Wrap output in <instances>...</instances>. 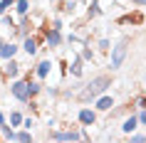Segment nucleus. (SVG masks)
Returning <instances> with one entry per match:
<instances>
[{"label":"nucleus","instance_id":"obj_17","mask_svg":"<svg viewBox=\"0 0 146 143\" xmlns=\"http://www.w3.org/2000/svg\"><path fill=\"white\" fill-rule=\"evenodd\" d=\"M97 47H99L102 52H109V49H111V42H109V40H107V37H102V40H99V42H97Z\"/></svg>","mask_w":146,"mask_h":143},{"label":"nucleus","instance_id":"obj_23","mask_svg":"<svg viewBox=\"0 0 146 143\" xmlns=\"http://www.w3.org/2000/svg\"><path fill=\"white\" fill-rule=\"evenodd\" d=\"M5 10H8V3H5V0H0V17L5 15Z\"/></svg>","mask_w":146,"mask_h":143},{"label":"nucleus","instance_id":"obj_1","mask_svg":"<svg viewBox=\"0 0 146 143\" xmlns=\"http://www.w3.org/2000/svg\"><path fill=\"white\" fill-rule=\"evenodd\" d=\"M109 86H111V76H109V74H97L94 79H89V82L82 86V91L77 94V101H82V104H87V101H97L102 94H107Z\"/></svg>","mask_w":146,"mask_h":143},{"label":"nucleus","instance_id":"obj_22","mask_svg":"<svg viewBox=\"0 0 146 143\" xmlns=\"http://www.w3.org/2000/svg\"><path fill=\"white\" fill-rule=\"evenodd\" d=\"M50 25H52L54 30H62V20H60V17H54V20H52V22H50Z\"/></svg>","mask_w":146,"mask_h":143},{"label":"nucleus","instance_id":"obj_18","mask_svg":"<svg viewBox=\"0 0 146 143\" xmlns=\"http://www.w3.org/2000/svg\"><path fill=\"white\" fill-rule=\"evenodd\" d=\"M129 138H131L134 143H146V133H136V131H134V133H131Z\"/></svg>","mask_w":146,"mask_h":143},{"label":"nucleus","instance_id":"obj_25","mask_svg":"<svg viewBox=\"0 0 146 143\" xmlns=\"http://www.w3.org/2000/svg\"><path fill=\"white\" fill-rule=\"evenodd\" d=\"M8 121H5V116H3V111H0V126H5Z\"/></svg>","mask_w":146,"mask_h":143},{"label":"nucleus","instance_id":"obj_14","mask_svg":"<svg viewBox=\"0 0 146 143\" xmlns=\"http://www.w3.org/2000/svg\"><path fill=\"white\" fill-rule=\"evenodd\" d=\"M15 13L20 17H23V15H30V0H17V3H15Z\"/></svg>","mask_w":146,"mask_h":143},{"label":"nucleus","instance_id":"obj_7","mask_svg":"<svg viewBox=\"0 0 146 143\" xmlns=\"http://www.w3.org/2000/svg\"><path fill=\"white\" fill-rule=\"evenodd\" d=\"M69 74L72 76H82L84 74V59L79 52H72V59H69Z\"/></svg>","mask_w":146,"mask_h":143},{"label":"nucleus","instance_id":"obj_12","mask_svg":"<svg viewBox=\"0 0 146 143\" xmlns=\"http://www.w3.org/2000/svg\"><path fill=\"white\" fill-rule=\"evenodd\" d=\"M50 72H52V62L50 59H40L37 67H35V76H37V79H47Z\"/></svg>","mask_w":146,"mask_h":143},{"label":"nucleus","instance_id":"obj_13","mask_svg":"<svg viewBox=\"0 0 146 143\" xmlns=\"http://www.w3.org/2000/svg\"><path fill=\"white\" fill-rule=\"evenodd\" d=\"M23 113H20V111H10V116H8V123H10V126H13V128H20V126H23Z\"/></svg>","mask_w":146,"mask_h":143},{"label":"nucleus","instance_id":"obj_9","mask_svg":"<svg viewBox=\"0 0 146 143\" xmlns=\"http://www.w3.org/2000/svg\"><path fill=\"white\" fill-rule=\"evenodd\" d=\"M114 106H116V101H114V96H109V94H102V96L94 101V109H97V111H102V113L111 111Z\"/></svg>","mask_w":146,"mask_h":143},{"label":"nucleus","instance_id":"obj_4","mask_svg":"<svg viewBox=\"0 0 146 143\" xmlns=\"http://www.w3.org/2000/svg\"><path fill=\"white\" fill-rule=\"evenodd\" d=\"M20 72H23V64L13 57V59H5L3 62V67H0V74H3V79L5 82H13V79H17L20 76Z\"/></svg>","mask_w":146,"mask_h":143},{"label":"nucleus","instance_id":"obj_10","mask_svg":"<svg viewBox=\"0 0 146 143\" xmlns=\"http://www.w3.org/2000/svg\"><path fill=\"white\" fill-rule=\"evenodd\" d=\"M20 49H23V45H17L15 40H13V42H5L3 49H0V59H3V62H5V59H13Z\"/></svg>","mask_w":146,"mask_h":143},{"label":"nucleus","instance_id":"obj_26","mask_svg":"<svg viewBox=\"0 0 146 143\" xmlns=\"http://www.w3.org/2000/svg\"><path fill=\"white\" fill-rule=\"evenodd\" d=\"M5 42H8V40H5L3 35H0V49H3V45H5Z\"/></svg>","mask_w":146,"mask_h":143},{"label":"nucleus","instance_id":"obj_8","mask_svg":"<svg viewBox=\"0 0 146 143\" xmlns=\"http://www.w3.org/2000/svg\"><path fill=\"white\" fill-rule=\"evenodd\" d=\"M144 13L141 10H134V13H129V15H121L119 20H116V25H144Z\"/></svg>","mask_w":146,"mask_h":143},{"label":"nucleus","instance_id":"obj_3","mask_svg":"<svg viewBox=\"0 0 146 143\" xmlns=\"http://www.w3.org/2000/svg\"><path fill=\"white\" fill-rule=\"evenodd\" d=\"M10 94H13V99H17V101H23V104H30V86H27V76H25V79H20V76H17V79H13V82H10Z\"/></svg>","mask_w":146,"mask_h":143},{"label":"nucleus","instance_id":"obj_11","mask_svg":"<svg viewBox=\"0 0 146 143\" xmlns=\"http://www.w3.org/2000/svg\"><path fill=\"white\" fill-rule=\"evenodd\" d=\"M139 126H141V123H139V116H134V113H131V116H126V119H124V123H121V133L131 136Z\"/></svg>","mask_w":146,"mask_h":143},{"label":"nucleus","instance_id":"obj_27","mask_svg":"<svg viewBox=\"0 0 146 143\" xmlns=\"http://www.w3.org/2000/svg\"><path fill=\"white\" fill-rule=\"evenodd\" d=\"M52 3H54V0H52Z\"/></svg>","mask_w":146,"mask_h":143},{"label":"nucleus","instance_id":"obj_15","mask_svg":"<svg viewBox=\"0 0 146 143\" xmlns=\"http://www.w3.org/2000/svg\"><path fill=\"white\" fill-rule=\"evenodd\" d=\"M79 54H82V59H84V62H92V59H94L92 47H87V45H82V52H79Z\"/></svg>","mask_w":146,"mask_h":143},{"label":"nucleus","instance_id":"obj_20","mask_svg":"<svg viewBox=\"0 0 146 143\" xmlns=\"http://www.w3.org/2000/svg\"><path fill=\"white\" fill-rule=\"evenodd\" d=\"M139 123H141V126H146V109H141V111H139Z\"/></svg>","mask_w":146,"mask_h":143},{"label":"nucleus","instance_id":"obj_5","mask_svg":"<svg viewBox=\"0 0 146 143\" xmlns=\"http://www.w3.org/2000/svg\"><path fill=\"white\" fill-rule=\"evenodd\" d=\"M47 138H52V141H79L82 138V131H77V126H72L67 131H50Z\"/></svg>","mask_w":146,"mask_h":143},{"label":"nucleus","instance_id":"obj_6","mask_svg":"<svg viewBox=\"0 0 146 143\" xmlns=\"http://www.w3.org/2000/svg\"><path fill=\"white\" fill-rule=\"evenodd\" d=\"M77 123L79 126H87V128H92L94 123H97V109H79L77 111Z\"/></svg>","mask_w":146,"mask_h":143},{"label":"nucleus","instance_id":"obj_2","mask_svg":"<svg viewBox=\"0 0 146 143\" xmlns=\"http://www.w3.org/2000/svg\"><path fill=\"white\" fill-rule=\"evenodd\" d=\"M126 54H129V45H126V40H121V42L111 45V49H109V69H111V72H116V69L124 64Z\"/></svg>","mask_w":146,"mask_h":143},{"label":"nucleus","instance_id":"obj_24","mask_svg":"<svg viewBox=\"0 0 146 143\" xmlns=\"http://www.w3.org/2000/svg\"><path fill=\"white\" fill-rule=\"evenodd\" d=\"M129 3H134V5H139V8H144V5H146V0H129Z\"/></svg>","mask_w":146,"mask_h":143},{"label":"nucleus","instance_id":"obj_21","mask_svg":"<svg viewBox=\"0 0 146 143\" xmlns=\"http://www.w3.org/2000/svg\"><path fill=\"white\" fill-rule=\"evenodd\" d=\"M32 126H35V119H25L23 121V128H30V131H32Z\"/></svg>","mask_w":146,"mask_h":143},{"label":"nucleus","instance_id":"obj_19","mask_svg":"<svg viewBox=\"0 0 146 143\" xmlns=\"http://www.w3.org/2000/svg\"><path fill=\"white\" fill-rule=\"evenodd\" d=\"M136 106L139 109H146V94H141V96L136 99Z\"/></svg>","mask_w":146,"mask_h":143},{"label":"nucleus","instance_id":"obj_16","mask_svg":"<svg viewBox=\"0 0 146 143\" xmlns=\"http://www.w3.org/2000/svg\"><path fill=\"white\" fill-rule=\"evenodd\" d=\"M17 141H23V143H30V141H32V131H30V128L20 131V133H17Z\"/></svg>","mask_w":146,"mask_h":143}]
</instances>
